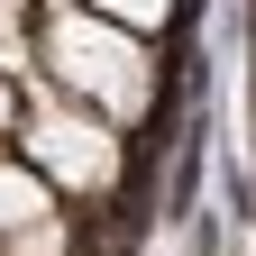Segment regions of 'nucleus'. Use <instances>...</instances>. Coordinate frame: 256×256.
I'll return each instance as SVG.
<instances>
[{
    "instance_id": "nucleus-1",
    "label": "nucleus",
    "mask_w": 256,
    "mask_h": 256,
    "mask_svg": "<svg viewBox=\"0 0 256 256\" xmlns=\"http://www.w3.org/2000/svg\"><path fill=\"white\" fill-rule=\"evenodd\" d=\"M37 74H46L55 92H74V101H92L101 119H119V128H138V119L156 110V92H165V74H156V55H146L138 28H119V18H101V10H74V0L46 18Z\"/></svg>"
},
{
    "instance_id": "nucleus-2",
    "label": "nucleus",
    "mask_w": 256,
    "mask_h": 256,
    "mask_svg": "<svg viewBox=\"0 0 256 256\" xmlns=\"http://www.w3.org/2000/svg\"><path fill=\"white\" fill-rule=\"evenodd\" d=\"M18 156H28L55 192H74V202H119V183H128V128L101 119L92 101H74V92H55V82L28 92Z\"/></svg>"
},
{
    "instance_id": "nucleus-3",
    "label": "nucleus",
    "mask_w": 256,
    "mask_h": 256,
    "mask_svg": "<svg viewBox=\"0 0 256 256\" xmlns=\"http://www.w3.org/2000/svg\"><path fill=\"white\" fill-rule=\"evenodd\" d=\"M46 220H64V192L28 165V156H0V238L18 229H46Z\"/></svg>"
},
{
    "instance_id": "nucleus-4",
    "label": "nucleus",
    "mask_w": 256,
    "mask_h": 256,
    "mask_svg": "<svg viewBox=\"0 0 256 256\" xmlns=\"http://www.w3.org/2000/svg\"><path fill=\"white\" fill-rule=\"evenodd\" d=\"M82 10H101V18H119V28H138V37H156L183 0H82Z\"/></svg>"
}]
</instances>
